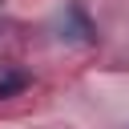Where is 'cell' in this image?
Returning <instances> with one entry per match:
<instances>
[{
  "label": "cell",
  "mask_w": 129,
  "mask_h": 129,
  "mask_svg": "<svg viewBox=\"0 0 129 129\" xmlns=\"http://www.w3.org/2000/svg\"><path fill=\"white\" fill-rule=\"evenodd\" d=\"M24 85H28V77H24V73H8V77H0V97L24 93Z\"/></svg>",
  "instance_id": "7a4b0ae2"
},
{
  "label": "cell",
  "mask_w": 129,
  "mask_h": 129,
  "mask_svg": "<svg viewBox=\"0 0 129 129\" xmlns=\"http://www.w3.org/2000/svg\"><path fill=\"white\" fill-rule=\"evenodd\" d=\"M60 40H77V44L93 40V20L85 16L81 4H64V12H60Z\"/></svg>",
  "instance_id": "6da1fadb"
}]
</instances>
